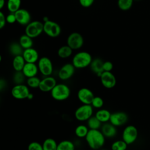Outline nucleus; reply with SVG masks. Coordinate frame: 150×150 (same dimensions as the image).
Returning a JSON list of instances; mask_svg holds the SVG:
<instances>
[{
    "label": "nucleus",
    "mask_w": 150,
    "mask_h": 150,
    "mask_svg": "<svg viewBox=\"0 0 150 150\" xmlns=\"http://www.w3.org/2000/svg\"><path fill=\"white\" fill-rule=\"evenodd\" d=\"M85 141L90 149L100 150L105 144L106 138L100 129H89Z\"/></svg>",
    "instance_id": "1"
},
{
    "label": "nucleus",
    "mask_w": 150,
    "mask_h": 150,
    "mask_svg": "<svg viewBox=\"0 0 150 150\" xmlns=\"http://www.w3.org/2000/svg\"><path fill=\"white\" fill-rule=\"evenodd\" d=\"M50 93L53 100L57 101H63L70 97L71 88L64 83H57Z\"/></svg>",
    "instance_id": "2"
},
{
    "label": "nucleus",
    "mask_w": 150,
    "mask_h": 150,
    "mask_svg": "<svg viewBox=\"0 0 150 150\" xmlns=\"http://www.w3.org/2000/svg\"><path fill=\"white\" fill-rule=\"evenodd\" d=\"M93 59L90 53L86 51H80L73 56L71 63L76 69H83L89 67Z\"/></svg>",
    "instance_id": "3"
},
{
    "label": "nucleus",
    "mask_w": 150,
    "mask_h": 150,
    "mask_svg": "<svg viewBox=\"0 0 150 150\" xmlns=\"http://www.w3.org/2000/svg\"><path fill=\"white\" fill-rule=\"evenodd\" d=\"M94 108L91 104H81L74 111L75 119L80 122H86L94 115Z\"/></svg>",
    "instance_id": "4"
},
{
    "label": "nucleus",
    "mask_w": 150,
    "mask_h": 150,
    "mask_svg": "<svg viewBox=\"0 0 150 150\" xmlns=\"http://www.w3.org/2000/svg\"><path fill=\"white\" fill-rule=\"evenodd\" d=\"M39 73L43 76H52L54 71V67L52 61L46 56L40 57L37 62Z\"/></svg>",
    "instance_id": "5"
},
{
    "label": "nucleus",
    "mask_w": 150,
    "mask_h": 150,
    "mask_svg": "<svg viewBox=\"0 0 150 150\" xmlns=\"http://www.w3.org/2000/svg\"><path fill=\"white\" fill-rule=\"evenodd\" d=\"M76 69L71 63H66L60 67L57 71V76L61 81H67L74 76Z\"/></svg>",
    "instance_id": "6"
},
{
    "label": "nucleus",
    "mask_w": 150,
    "mask_h": 150,
    "mask_svg": "<svg viewBox=\"0 0 150 150\" xmlns=\"http://www.w3.org/2000/svg\"><path fill=\"white\" fill-rule=\"evenodd\" d=\"M30 93V88L25 83L14 84L11 90V94L12 97L19 100L27 99Z\"/></svg>",
    "instance_id": "7"
},
{
    "label": "nucleus",
    "mask_w": 150,
    "mask_h": 150,
    "mask_svg": "<svg viewBox=\"0 0 150 150\" xmlns=\"http://www.w3.org/2000/svg\"><path fill=\"white\" fill-rule=\"evenodd\" d=\"M25 34L30 38L39 36L43 32V23L39 21H33L28 23L25 28Z\"/></svg>",
    "instance_id": "8"
},
{
    "label": "nucleus",
    "mask_w": 150,
    "mask_h": 150,
    "mask_svg": "<svg viewBox=\"0 0 150 150\" xmlns=\"http://www.w3.org/2000/svg\"><path fill=\"white\" fill-rule=\"evenodd\" d=\"M138 135V132L137 128L133 125H128L122 131V139L128 145H131L136 141Z\"/></svg>",
    "instance_id": "9"
},
{
    "label": "nucleus",
    "mask_w": 150,
    "mask_h": 150,
    "mask_svg": "<svg viewBox=\"0 0 150 150\" xmlns=\"http://www.w3.org/2000/svg\"><path fill=\"white\" fill-rule=\"evenodd\" d=\"M62 32L60 26L56 22L47 20L43 23V32L50 38L59 36Z\"/></svg>",
    "instance_id": "10"
},
{
    "label": "nucleus",
    "mask_w": 150,
    "mask_h": 150,
    "mask_svg": "<svg viewBox=\"0 0 150 150\" xmlns=\"http://www.w3.org/2000/svg\"><path fill=\"white\" fill-rule=\"evenodd\" d=\"M84 44V39L79 32L70 33L67 39V45L73 50L80 49Z\"/></svg>",
    "instance_id": "11"
},
{
    "label": "nucleus",
    "mask_w": 150,
    "mask_h": 150,
    "mask_svg": "<svg viewBox=\"0 0 150 150\" xmlns=\"http://www.w3.org/2000/svg\"><path fill=\"white\" fill-rule=\"evenodd\" d=\"M99 78L101 85L105 88L111 89L116 86L117 79L111 71H103Z\"/></svg>",
    "instance_id": "12"
},
{
    "label": "nucleus",
    "mask_w": 150,
    "mask_h": 150,
    "mask_svg": "<svg viewBox=\"0 0 150 150\" xmlns=\"http://www.w3.org/2000/svg\"><path fill=\"white\" fill-rule=\"evenodd\" d=\"M94 96L93 91L87 87H81L77 92V98L81 104H91Z\"/></svg>",
    "instance_id": "13"
},
{
    "label": "nucleus",
    "mask_w": 150,
    "mask_h": 150,
    "mask_svg": "<svg viewBox=\"0 0 150 150\" xmlns=\"http://www.w3.org/2000/svg\"><path fill=\"white\" fill-rule=\"evenodd\" d=\"M128 120V115L124 111H116L111 113L110 122L117 127L124 125Z\"/></svg>",
    "instance_id": "14"
},
{
    "label": "nucleus",
    "mask_w": 150,
    "mask_h": 150,
    "mask_svg": "<svg viewBox=\"0 0 150 150\" xmlns=\"http://www.w3.org/2000/svg\"><path fill=\"white\" fill-rule=\"evenodd\" d=\"M57 83L56 79L53 76L43 77L41 79L39 89L43 93H50Z\"/></svg>",
    "instance_id": "15"
},
{
    "label": "nucleus",
    "mask_w": 150,
    "mask_h": 150,
    "mask_svg": "<svg viewBox=\"0 0 150 150\" xmlns=\"http://www.w3.org/2000/svg\"><path fill=\"white\" fill-rule=\"evenodd\" d=\"M14 13L15 15L16 22L21 25L26 26L31 22L30 14L29 12L25 9L20 8Z\"/></svg>",
    "instance_id": "16"
},
{
    "label": "nucleus",
    "mask_w": 150,
    "mask_h": 150,
    "mask_svg": "<svg viewBox=\"0 0 150 150\" xmlns=\"http://www.w3.org/2000/svg\"><path fill=\"white\" fill-rule=\"evenodd\" d=\"M100 130L106 139L114 138L118 134L117 127L112 125L110 122L103 124Z\"/></svg>",
    "instance_id": "17"
},
{
    "label": "nucleus",
    "mask_w": 150,
    "mask_h": 150,
    "mask_svg": "<svg viewBox=\"0 0 150 150\" xmlns=\"http://www.w3.org/2000/svg\"><path fill=\"white\" fill-rule=\"evenodd\" d=\"M22 56L26 63H36L39 59L38 52L33 47L24 49Z\"/></svg>",
    "instance_id": "18"
},
{
    "label": "nucleus",
    "mask_w": 150,
    "mask_h": 150,
    "mask_svg": "<svg viewBox=\"0 0 150 150\" xmlns=\"http://www.w3.org/2000/svg\"><path fill=\"white\" fill-rule=\"evenodd\" d=\"M22 71L26 79L38 76L39 73L37 63H26Z\"/></svg>",
    "instance_id": "19"
},
{
    "label": "nucleus",
    "mask_w": 150,
    "mask_h": 150,
    "mask_svg": "<svg viewBox=\"0 0 150 150\" xmlns=\"http://www.w3.org/2000/svg\"><path fill=\"white\" fill-rule=\"evenodd\" d=\"M103 62H104L101 59L97 57L93 59L89 66L92 73L95 74L98 77H100L102 73L104 71L103 69Z\"/></svg>",
    "instance_id": "20"
},
{
    "label": "nucleus",
    "mask_w": 150,
    "mask_h": 150,
    "mask_svg": "<svg viewBox=\"0 0 150 150\" xmlns=\"http://www.w3.org/2000/svg\"><path fill=\"white\" fill-rule=\"evenodd\" d=\"M111 112L106 108H100L96 111L94 115L97 119L103 124L106 123L110 121Z\"/></svg>",
    "instance_id": "21"
},
{
    "label": "nucleus",
    "mask_w": 150,
    "mask_h": 150,
    "mask_svg": "<svg viewBox=\"0 0 150 150\" xmlns=\"http://www.w3.org/2000/svg\"><path fill=\"white\" fill-rule=\"evenodd\" d=\"M26 63V62L22 55L13 56L12 62V68L15 71H22Z\"/></svg>",
    "instance_id": "22"
},
{
    "label": "nucleus",
    "mask_w": 150,
    "mask_h": 150,
    "mask_svg": "<svg viewBox=\"0 0 150 150\" xmlns=\"http://www.w3.org/2000/svg\"><path fill=\"white\" fill-rule=\"evenodd\" d=\"M89 129H90L86 124H80L76 127L74 129V134L77 138L83 139L86 138Z\"/></svg>",
    "instance_id": "23"
},
{
    "label": "nucleus",
    "mask_w": 150,
    "mask_h": 150,
    "mask_svg": "<svg viewBox=\"0 0 150 150\" xmlns=\"http://www.w3.org/2000/svg\"><path fill=\"white\" fill-rule=\"evenodd\" d=\"M57 150H76V146L74 141L63 139L58 142Z\"/></svg>",
    "instance_id": "24"
},
{
    "label": "nucleus",
    "mask_w": 150,
    "mask_h": 150,
    "mask_svg": "<svg viewBox=\"0 0 150 150\" xmlns=\"http://www.w3.org/2000/svg\"><path fill=\"white\" fill-rule=\"evenodd\" d=\"M73 50L67 45L61 46L57 50L58 56L63 59L69 58L73 54Z\"/></svg>",
    "instance_id": "25"
},
{
    "label": "nucleus",
    "mask_w": 150,
    "mask_h": 150,
    "mask_svg": "<svg viewBox=\"0 0 150 150\" xmlns=\"http://www.w3.org/2000/svg\"><path fill=\"white\" fill-rule=\"evenodd\" d=\"M19 43L23 49H29L33 47V42L32 38L26 34L22 35L19 40Z\"/></svg>",
    "instance_id": "26"
},
{
    "label": "nucleus",
    "mask_w": 150,
    "mask_h": 150,
    "mask_svg": "<svg viewBox=\"0 0 150 150\" xmlns=\"http://www.w3.org/2000/svg\"><path fill=\"white\" fill-rule=\"evenodd\" d=\"M42 144L43 150H57L58 142L54 138H47Z\"/></svg>",
    "instance_id": "27"
},
{
    "label": "nucleus",
    "mask_w": 150,
    "mask_h": 150,
    "mask_svg": "<svg viewBox=\"0 0 150 150\" xmlns=\"http://www.w3.org/2000/svg\"><path fill=\"white\" fill-rule=\"evenodd\" d=\"M86 125L90 129H100L103 123L93 115L86 121Z\"/></svg>",
    "instance_id": "28"
},
{
    "label": "nucleus",
    "mask_w": 150,
    "mask_h": 150,
    "mask_svg": "<svg viewBox=\"0 0 150 150\" xmlns=\"http://www.w3.org/2000/svg\"><path fill=\"white\" fill-rule=\"evenodd\" d=\"M21 0H8L6 6L11 13H15L20 9Z\"/></svg>",
    "instance_id": "29"
},
{
    "label": "nucleus",
    "mask_w": 150,
    "mask_h": 150,
    "mask_svg": "<svg viewBox=\"0 0 150 150\" xmlns=\"http://www.w3.org/2000/svg\"><path fill=\"white\" fill-rule=\"evenodd\" d=\"M12 80L14 84H24L26 82V77L23 74V72L21 71H14L12 77Z\"/></svg>",
    "instance_id": "30"
},
{
    "label": "nucleus",
    "mask_w": 150,
    "mask_h": 150,
    "mask_svg": "<svg viewBox=\"0 0 150 150\" xmlns=\"http://www.w3.org/2000/svg\"><path fill=\"white\" fill-rule=\"evenodd\" d=\"M41 81V79L38 76L27 78L26 80V84L30 88L32 89L39 88V84Z\"/></svg>",
    "instance_id": "31"
},
{
    "label": "nucleus",
    "mask_w": 150,
    "mask_h": 150,
    "mask_svg": "<svg viewBox=\"0 0 150 150\" xmlns=\"http://www.w3.org/2000/svg\"><path fill=\"white\" fill-rule=\"evenodd\" d=\"M128 144L121 139H117L112 142L111 144L110 149L111 150H127L128 147Z\"/></svg>",
    "instance_id": "32"
},
{
    "label": "nucleus",
    "mask_w": 150,
    "mask_h": 150,
    "mask_svg": "<svg viewBox=\"0 0 150 150\" xmlns=\"http://www.w3.org/2000/svg\"><path fill=\"white\" fill-rule=\"evenodd\" d=\"M24 49L21 47L19 43H13L9 46V52L13 56L22 55Z\"/></svg>",
    "instance_id": "33"
},
{
    "label": "nucleus",
    "mask_w": 150,
    "mask_h": 150,
    "mask_svg": "<svg viewBox=\"0 0 150 150\" xmlns=\"http://www.w3.org/2000/svg\"><path fill=\"white\" fill-rule=\"evenodd\" d=\"M134 0H118L117 5L120 9L126 11L131 9Z\"/></svg>",
    "instance_id": "34"
},
{
    "label": "nucleus",
    "mask_w": 150,
    "mask_h": 150,
    "mask_svg": "<svg viewBox=\"0 0 150 150\" xmlns=\"http://www.w3.org/2000/svg\"><path fill=\"white\" fill-rule=\"evenodd\" d=\"M104 104V101L102 97L98 96H95L93 98L91 105L94 109L102 108Z\"/></svg>",
    "instance_id": "35"
},
{
    "label": "nucleus",
    "mask_w": 150,
    "mask_h": 150,
    "mask_svg": "<svg viewBox=\"0 0 150 150\" xmlns=\"http://www.w3.org/2000/svg\"><path fill=\"white\" fill-rule=\"evenodd\" d=\"M28 150H43L42 144L38 141H32L28 144Z\"/></svg>",
    "instance_id": "36"
},
{
    "label": "nucleus",
    "mask_w": 150,
    "mask_h": 150,
    "mask_svg": "<svg viewBox=\"0 0 150 150\" xmlns=\"http://www.w3.org/2000/svg\"><path fill=\"white\" fill-rule=\"evenodd\" d=\"M114 66L111 62L110 61H105L103 62V69L104 71H111L113 69Z\"/></svg>",
    "instance_id": "37"
},
{
    "label": "nucleus",
    "mask_w": 150,
    "mask_h": 150,
    "mask_svg": "<svg viewBox=\"0 0 150 150\" xmlns=\"http://www.w3.org/2000/svg\"><path fill=\"white\" fill-rule=\"evenodd\" d=\"M94 0H79V3L81 6L84 8H88L94 3Z\"/></svg>",
    "instance_id": "38"
},
{
    "label": "nucleus",
    "mask_w": 150,
    "mask_h": 150,
    "mask_svg": "<svg viewBox=\"0 0 150 150\" xmlns=\"http://www.w3.org/2000/svg\"><path fill=\"white\" fill-rule=\"evenodd\" d=\"M6 22L9 23H13L16 22L15 15L14 13H11L6 16Z\"/></svg>",
    "instance_id": "39"
},
{
    "label": "nucleus",
    "mask_w": 150,
    "mask_h": 150,
    "mask_svg": "<svg viewBox=\"0 0 150 150\" xmlns=\"http://www.w3.org/2000/svg\"><path fill=\"white\" fill-rule=\"evenodd\" d=\"M6 16L4 13L1 11L0 12V29H2L6 25Z\"/></svg>",
    "instance_id": "40"
},
{
    "label": "nucleus",
    "mask_w": 150,
    "mask_h": 150,
    "mask_svg": "<svg viewBox=\"0 0 150 150\" xmlns=\"http://www.w3.org/2000/svg\"><path fill=\"white\" fill-rule=\"evenodd\" d=\"M7 87V82L5 80V79L1 78L0 79V90L1 92L4 91V90H5V88Z\"/></svg>",
    "instance_id": "41"
},
{
    "label": "nucleus",
    "mask_w": 150,
    "mask_h": 150,
    "mask_svg": "<svg viewBox=\"0 0 150 150\" xmlns=\"http://www.w3.org/2000/svg\"><path fill=\"white\" fill-rule=\"evenodd\" d=\"M33 97H34L33 94L30 92V93L29 94V95H28V97H27V99L29 100H32V99L33 98Z\"/></svg>",
    "instance_id": "42"
},
{
    "label": "nucleus",
    "mask_w": 150,
    "mask_h": 150,
    "mask_svg": "<svg viewBox=\"0 0 150 150\" xmlns=\"http://www.w3.org/2000/svg\"><path fill=\"white\" fill-rule=\"evenodd\" d=\"M5 4V0H0V9H2L3 7L4 6Z\"/></svg>",
    "instance_id": "43"
},
{
    "label": "nucleus",
    "mask_w": 150,
    "mask_h": 150,
    "mask_svg": "<svg viewBox=\"0 0 150 150\" xmlns=\"http://www.w3.org/2000/svg\"><path fill=\"white\" fill-rule=\"evenodd\" d=\"M100 150H109V149H106V148H101V149H100Z\"/></svg>",
    "instance_id": "44"
},
{
    "label": "nucleus",
    "mask_w": 150,
    "mask_h": 150,
    "mask_svg": "<svg viewBox=\"0 0 150 150\" xmlns=\"http://www.w3.org/2000/svg\"><path fill=\"white\" fill-rule=\"evenodd\" d=\"M135 1V0H134ZM135 1H138V0H135Z\"/></svg>",
    "instance_id": "45"
},
{
    "label": "nucleus",
    "mask_w": 150,
    "mask_h": 150,
    "mask_svg": "<svg viewBox=\"0 0 150 150\" xmlns=\"http://www.w3.org/2000/svg\"><path fill=\"white\" fill-rule=\"evenodd\" d=\"M76 150H79V149H76Z\"/></svg>",
    "instance_id": "46"
},
{
    "label": "nucleus",
    "mask_w": 150,
    "mask_h": 150,
    "mask_svg": "<svg viewBox=\"0 0 150 150\" xmlns=\"http://www.w3.org/2000/svg\"><path fill=\"white\" fill-rule=\"evenodd\" d=\"M90 150H92V149H90Z\"/></svg>",
    "instance_id": "47"
}]
</instances>
